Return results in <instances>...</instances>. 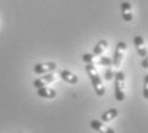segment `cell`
<instances>
[{
  "instance_id": "cell-1",
  "label": "cell",
  "mask_w": 148,
  "mask_h": 133,
  "mask_svg": "<svg viewBox=\"0 0 148 133\" xmlns=\"http://www.w3.org/2000/svg\"><path fill=\"white\" fill-rule=\"evenodd\" d=\"M86 72H87L89 79H91V83L95 88V92L98 97H102L105 95V86L102 83V79H101L100 74L97 73V69L93 64H86Z\"/></svg>"
},
{
  "instance_id": "cell-2",
  "label": "cell",
  "mask_w": 148,
  "mask_h": 133,
  "mask_svg": "<svg viewBox=\"0 0 148 133\" xmlns=\"http://www.w3.org/2000/svg\"><path fill=\"white\" fill-rule=\"evenodd\" d=\"M114 88H115V99L116 101L125 100V73L119 70L115 72L114 76Z\"/></svg>"
},
{
  "instance_id": "cell-3",
  "label": "cell",
  "mask_w": 148,
  "mask_h": 133,
  "mask_svg": "<svg viewBox=\"0 0 148 133\" xmlns=\"http://www.w3.org/2000/svg\"><path fill=\"white\" fill-rule=\"evenodd\" d=\"M125 52H126V44L123 41L118 42L115 48V52H114V57H112L114 67H120V64H121V61L125 57Z\"/></svg>"
},
{
  "instance_id": "cell-4",
  "label": "cell",
  "mask_w": 148,
  "mask_h": 133,
  "mask_svg": "<svg viewBox=\"0 0 148 133\" xmlns=\"http://www.w3.org/2000/svg\"><path fill=\"white\" fill-rule=\"evenodd\" d=\"M56 63L54 61H49V63H38L33 67V72L36 74H47V73H51L54 70H56Z\"/></svg>"
},
{
  "instance_id": "cell-5",
  "label": "cell",
  "mask_w": 148,
  "mask_h": 133,
  "mask_svg": "<svg viewBox=\"0 0 148 133\" xmlns=\"http://www.w3.org/2000/svg\"><path fill=\"white\" fill-rule=\"evenodd\" d=\"M58 79V77L55 76L54 73H47V74H44V77H40V78H37L33 81V87L36 88H41V87H46L47 85H50V83L55 82Z\"/></svg>"
},
{
  "instance_id": "cell-6",
  "label": "cell",
  "mask_w": 148,
  "mask_h": 133,
  "mask_svg": "<svg viewBox=\"0 0 148 133\" xmlns=\"http://www.w3.org/2000/svg\"><path fill=\"white\" fill-rule=\"evenodd\" d=\"M89 127L98 133H115V131H114L112 128H110V127H107L102 120L92 119L91 122H89Z\"/></svg>"
},
{
  "instance_id": "cell-7",
  "label": "cell",
  "mask_w": 148,
  "mask_h": 133,
  "mask_svg": "<svg viewBox=\"0 0 148 133\" xmlns=\"http://www.w3.org/2000/svg\"><path fill=\"white\" fill-rule=\"evenodd\" d=\"M133 42H134V46H135V50H137L138 55L140 58H146L148 55V50L146 48V41L142 36H135L133 39Z\"/></svg>"
},
{
  "instance_id": "cell-8",
  "label": "cell",
  "mask_w": 148,
  "mask_h": 133,
  "mask_svg": "<svg viewBox=\"0 0 148 133\" xmlns=\"http://www.w3.org/2000/svg\"><path fill=\"white\" fill-rule=\"evenodd\" d=\"M120 10H121V15L123 19L125 22H132L133 21V13H132V4L128 1H123L120 4Z\"/></svg>"
},
{
  "instance_id": "cell-9",
  "label": "cell",
  "mask_w": 148,
  "mask_h": 133,
  "mask_svg": "<svg viewBox=\"0 0 148 133\" xmlns=\"http://www.w3.org/2000/svg\"><path fill=\"white\" fill-rule=\"evenodd\" d=\"M59 77L63 79L64 82L69 83V85H75V83H78V81H79L78 77H77L73 72H70V70H68V69H61Z\"/></svg>"
},
{
  "instance_id": "cell-10",
  "label": "cell",
  "mask_w": 148,
  "mask_h": 133,
  "mask_svg": "<svg viewBox=\"0 0 148 133\" xmlns=\"http://www.w3.org/2000/svg\"><path fill=\"white\" fill-rule=\"evenodd\" d=\"M58 95L56 90L50 88V87H41V88H37V96L42 97V99H55Z\"/></svg>"
},
{
  "instance_id": "cell-11",
  "label": "cell",
  "mask_w": 148,
  "mask_h": 133,
  "mask_svg": "<svg viewBox=\"0 0 148 133\" xmlns=\"http://www.w3.org/2000/svg\"><path fill=\"white\" fill-rule=\"evenodd\" d=\"M118 115H119V110L116 109V108H111V109L106 110L102 115H101V120H102L103 123H109L115 118H118Z\"/></svg>"
},
{
  "instance_id": "cell-12",
  "label": "cell",
  "mask_w": 148,
  "mask_h": 133,
  "mask_svg": "<svg viewBox=\"0 0 148 133\" xmlns=\"http://www.w3.org/2000/svg\"><path fill=\"white\" fill-rule=\"evenodd\" d=\"M107 48H109V42H107L106 40H100L93 48V55L100 57V55H102L103 52L107 50Z\"/></svg>"
},
{
  "instance_id": "cell-13",
  "label": "cell",
  "mask_w": 148,
  "mask_h": 133,
  "mask_svg": "<svg viewBox=\"0 0 148 133\" xmlns=\"http://www.w3.org/2000/svg\"><path fill=\"white\" fill-rule=\"evenodd\" d=\"M82 59H83V61H84L86 64H93V65H96V63H98V59H97L96 55H93V54H88V52L83 54Z\"/></svg>"
},
{
  "instance_id": "cell-14",
  "label": "cell",
  "mask_w": 148,
  "mask_h": 133,
  "mask_svg": "<svg viewBox=\"0 0 148 133\" xmlns=\"http://www.w3.org/2000/svg\"><path fill=\"white\" fill-rule=\"evenodd\" d=\"M98 64L103 67H111L112 65V58L109 57H100L98 58Z\"/></svg>"
},
{
  "instance_id": "cell-15",
  "label": "cell",
  "mask_w": 148,
  "mask_h": 133,
  "mask_svg": "<svg viewBox=\"0 0 148 133\" xmlns=\"http://www.w3.org/2000/svg\"><path fill=\"white\" fill-rule=\"evenodd\" d=\"M143 97L148 100V74L144 77V85H143Z\"/></svg>"
},
{
  "instance_id": "cell-16",
  "label": "cell",
  "mask_w": 148,
  "mask_h": 133,
  "mask_svg": "<svg viewBox=\"0 0 148 133\" xmlns=\"http://www.w3.org/2000/svg\"><path fill=\"white\" fill-rule=\"evenodd\" d=\"M114 76H115V73H114L109 67V69H106V72H105V79H106V81H111V79H114Z\"/></svg>"
},
{
  "instance_id": "cell-17",
  "label": "cell",
  "mask_w": 148,
  "mask_h": 133,
  "mask_svg": "<svg viewBox=\"0 0 148 133\" xmlns=\"http://www.w3.org/2000/svg\"><path fill=\"white\" fill-rule=\"evenodd\" d=\"M140 67L144 68V69H148V55L146 58H143V60H142V63H140Z\"/></svg>"
}]
</instances>
